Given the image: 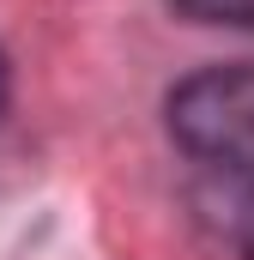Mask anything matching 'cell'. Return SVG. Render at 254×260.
<instances>
[{
  "mask_svg": "<svg viewBox=\"0 0 254 260\" xmlns=\"http://www.w3.org/2000/svg\"><path fill=\"white\" fill-rule=\"evenodd\" d=\"M164 115L188 157L224 176H254V61L188 73L170 91Z\"/></svg>",
  "mask_w": 254,
  "mask_h": 260,
  "instance_id": "cell-1",
  "label": "cell"
},
{
  "mask_svg": "<svg viewBox=\"0 0 254 260\" xmlns=\"http://www.w3.org/2000/svg\"><path fill=\"white\" fill-rule=\"evenodd\" d=\"M218 230L236 242V254L254 260V176H230L218 200Z\"/></svg>",
  "mask_w": 254,
  "mask_h": 260,
  "instance_id": "cell-2",
  "label": "cell"
},
{
  "mask_svg": "<svg viewBox=\"0 0 254 260\" xmlns=\"http://www.w3.org/2000/svg\"><path fill=\"white\" fill-rule=\"evenodd\" d=\"M182 18H200V24H236V30H254V0H170Z\"/></svg>",
  "mask_w": 254,
  "mask_h": 260,
  "instance_id": "cell-3",
  "label": "cell"
},
{
  "mask_svg": "<svg viewBox=\"0 0 254 260\" xmlns=\"http://www.w3.org/2000/svg\"><path fill=\"white\" fill-rule=\"evenodd\" d=\"M6 91H12V73H6V49H0V109H6Z\"/></svg>",
  "mask_w": 254,
  "mask_h": 260,
  "instance_id": "cell-4",
  "label": "cell"
}]
</instances>
